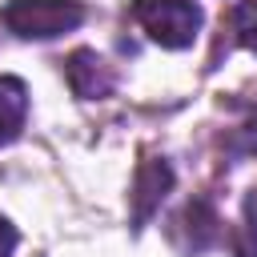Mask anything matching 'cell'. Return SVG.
Wrapping results in <instances>:
<instances>
[{"mask_svg": "<svg viewBox=\"0 0 257 257\" xmlns=\"http://www.w3.org/2000/svg\"><path fill=\"white\" fill-rule=\"evenodd\" d=\"M229 28H233L237 44H245V48H253V52H257V0L237 4V8H233V16H229Z\"/></svg>", "mask_w": 257, "mask_h": 257, "instance_id": "8992f818", "label": "cell"}, {"mask_svg": "<svg viewBox=\"0 0 257 257\" xmlns=\"http://www.w3.org/2000/svg\"><path fill=\"white\" fill-rule=\"evenodd\" d=\"M64 72H68V84L76 96L92 100V96H108L116 76H112V64L104 56H96L92 48H76L68 60H64Z\"/></svg>", "mask_w": 257, "mask_h": 257, "instance_id": "3957f363", "label": "cell"}, {"mask_svg": "<svg viewBox=\"0 0 257 257\" xmlns=\"http://www.w3.org/2000/svg\"><path fill=\"white\" fill-rule=\"evenodd\" d=\"M133 20L161 48H189L205 24V12L193 0H133Z\"/></svg>", "mask_w": 257, "mask_h": 257, "instance_id": "7a4b0ae2", "label": "cell"}, {"mask_svg": "<svg viewBox=\"0 0 257 257\" xmlns=\"http://www.w3.org/2000/svg\"><path fill=\"white\" fill-rule=\"evenodd\" d=\"M16 241H20V233L0 217V257H12V249H16Z\"/></svg>", "mask_w": 257, "mask_h": 257, "instance_id": "52a82bcc", "label": "cell"}, {"mask_svg": "<svg viewBox=\"0 0 257 257\" xmlns=\"http://www.w3.org/2000/svg\"><path fill=\"white\" fill-rule=\"evenodd\" d=\"M28 116V88L16 76H0V145H12Z\"/></svg>", "mask_w": 257, "mask_h": 257, "instance_id": "5b68a950", "label": "cell"}, {"mask_svg": "<svg viewBox=\"0 0 257 257\" xmlns=\"http://www.w3.org/2000/svg\"><path fill=\"white\" fill-rule=\"evenodd\" d=\"M169 189H173V169H169L165 157H153L137 169V181H133V217H137V225H145L161 209Z\"/></svg>", "mask_w": 257, "mask_h": 257, "instance_id": "277c9868", "label": "cell"}, {"mask_svg": "<svg viewBox=\"0 0 257 257\" xmlns=\"http://www.w3.org/2000/svg\"><path fill=\"white\" fill-rule=\"evenodd\" d=\"M84 4L76 0H8L0 8V24L24 40H52L84 24Z\"/></svg>", "mask_w": 257, "mask_h": 257, "instance_id": "6da1fadb", "label": "cell"}]
</instances>
